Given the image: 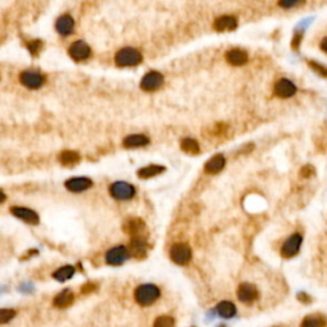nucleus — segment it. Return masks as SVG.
<instances>
[{
  "instance_id": "4c0bfd02",
  "label": "nucleus",
  "mask_w": 327,
  "mask_h": 327,
  "mask_svg": "<svg viewBox=\"0 0 327 327\" xmlns=\"http://www.w3.org/2000/svg\"><path fill=\"white\" fill-rule=\"evenodd\" d=\"M321 49H322V51L327 53V37H325L324 40L321 41Z\"/></svg>"
},
{
  "instance_id": "9d476101",
  "label": "nucleus",
  "mask_w": 327,
  "mask_h": 327,
  "mask_svg": "<svg viewBox=\"0 0 327 327\" xmlns=\"http://www.w3.org/2000/svg\"><path fill=\"white\" fill-rule=\"evenodd\" d=\"M237 295H238V299L241 302V303L251 304L253 303V302L257 301L258 290L257 287H256L253 284L243 283V284L238 287Z\"/></svg>"
},
{
  "instance_id": "a211bd4d",
  "label": "nucleus",
  "mask_w": 327,
  "mask_h": 327,
  "mask_svg": "<svg viewBox=\"0 0 327 327\" xmlns=\"http://www.w3.org/2000/svg\"><path fill=\"white\" fill-rule=\"evenodd\" d=\"M225 164H226V161H225L224 156L221 153H218V155L212 156L211 159L206 162L205 172L208 174H218L224 169Z\"/></svg>"
},
{
  "instance_id": "c85d7f7f",
  "label": "nucleus",
  "mask_w": 327,
  "mask_h": 327,
  "mask_svg": "<svg viewBox=\"0 0 327 327\" xmlns=\"http://www.w3.org/2000/svg\"><path fill=\"white\" fill-rule=\"evenodd\" d=\"M153 327H174V318L170 316H160L156 318Z\"/></svg>"
},
{
  "instance_id": "a19ab883",
  "label": "nucleus",
  "mask_w": 327,
  "mask_h": 327,
  "mask_svg": "<svg viewBox=\"0 0 327 327\" xmlns=\"http://www.w3.org/2000/svg\"><path fill=\"white\" fill-rule=\"evenodd\" d=\"M220 327H225V326H220Z\"/></svg>"
},
{
  "instance_id": "f8f14e48",
  "label": "nucleus",
  "mask_w": 327,
  "mask_h": 327,
  "mask_svg": "<svg viewBox=\"0 0 327 327\" xmlns=\"http://www.w3.org/2000/svg\"><path fill=\"white\" fill-rule=\"evenodd\" d=\"M123 228H124V232L131 235L132 238H141L146 228V224L142 218H132L124 222Z\"/></svg>"
},
{
  "instance_id": "9b49d317",
  "label": "nucleus",
  "mask_w": 327,
  "mask_h": 327,
  "mask_svg": "<svg viewBox=\"0 0 327 327\" xmlns=\"http://www.w3.org/2000/svg\"><path fill=\"white\" fill-rule=\"evenodd\" d=\"M274 91L275 95L280 97V99H289V97H291L297 92V87H295V85L291 81L283 78V80H279L278 82L275 83Z\"/></svg>"
},
{
  "instance_id": "393cba45",
  "label": "nucleus",
  "mask_w": 327,
  "mask_h": 327,
  "mask_svg": "<svg viewBox=\"0 0 327 327\" xmlns=\"http://www.w3.org/2000/svg\"><path fill=\"white\" fill-rule=\"evenodd\" d=\"M327 324L326 318L321 314H311L304 318L301 327H325Z\"/></svg>"
},
{
  "instance_id": "f3484780",
  "label": "nucleus",
  "mask_w": 327,
  "mask_h": 327,
  "mask_svg": "<svg viewBox=\"0 0 327 327\" xmlns=\"http://www.w3.org/2000/svg\"><path fill=\"white\" fill-rule=\"evenodd\" d=\"M226 60L229 64L235 66L244 65L248 62V55L244 50L240 49H232L226 53Z\"/></svg>"
},
{
  "instance_id": "7c9ffc66",
  "label": "nucleus",
  "mask_w": 327,
  "mask_h": 327,
  "mask_svg": "<svg viewBox=\"0 0 327 327\" xmlns=\"http://www.w3.org/2000/svg\"><path fill=\"white\" fill-rule=\"evenodd\" d=\"M308 64H309V66H311L312 69H313L316 73H318L320 76L327 77V66L322 65V64L317 63V62H313V60H309Z\"/></svg>"
},
{
  "instance_id": "aec40b11",
  "label": "nucleus",
  "mask_w": 327,
  "mask_h": 327,
  "mask_svg": "<svg viewBox=\"0 0 327 327\" xmlns=\"http://www.w3.org/2000/svg\"><path fill=\"white\" fill-rule=\"evenodd\" d=\"M123 143L127 149H138V147L149 145L150 138L145 134H131V136L124 138Z\"/></svg>"
},
{
  "instance_id": "dca6fc26",
  "label": "nucleus",
  "mask_w": 327,
  "mask_h": 327,
  "mask_svg": "<svg viewBox=\"0 0 327 327\" xmlns=\"http://www.w3.org/2000/svg\"><path fill=\"white\" fill-rule=\"evenodd\" d=\"M56 31L60 33V35H70L74 30V20L69 14H64V16H60L58 20H56L55 23Z\"/></svg>"
},
{
  "instance_id": "0eeeda50",
  "label": "nucleus",
  "mask_w": 327,
  "mask_h": 327,
  "mask_svg": "<svg viewBox=\"0 0 327 327\" xmlns=\"http://www.w3.org/2000/svg\"><path fill=\"white\" fill-rule=\"evenodd\" d=\"M302 241H303V237L301 234H293L291 237L285 240V243L281 247V256L284 258H291L297 255L299 249H301Z\"/></svg>"
},
{
  "instance_id": "2f4dec72",
  "label": "nucleus",
  "mask_w": 327,
  "mask_h": 327,
  "mask_svg": "<svg viewBox=\"0 0 327 327\" xmlns=\"http://www.w3.org/2000/svg\"><path fill=\"white\" fill-rule=\"evenodd\" d=\"M316 173V170H314V168L312 165H304L303 168L301 169V175L303 176V178H309V176H312Z\"/></svg>"
},
{
  "instance_id": "412c9836",
  "label": "nucleus",
  "mask_w": 327,
  "mask_h": 327,
  "mask_svg": "<svg viewBox=\"0 0 327 327\" xmlns=\"http://www.w3.org/2000/svg\"><path fill=\"white\" fill-rule=\"evenodd\" d=\"M73 302H74V294H73L69 289H65V290L60 291L59 294L54 298V305H55L56 308H62V309H63V308L69 307Z\"/></svg>"
},
{
  "instance_id": "bb28decb",
  "label": "nucleus",
  "mask_w": 327,
  "mask_h": 327,
  "mask_svg": "<svg viewBox=\"0 0 327 327\" xmlns=\"http://www.w3.org/2000/svg\"><path fill=\"white\" fill-rule=\"evenodd\" d=\"M182 150L184 152H187V153H189V155H197V153H199V145L198 142L196 141V139H192V138H184L182 141Z\"/></svg>"
},
{
  "instance_id": "f03ea898",
  "label": "nucleus",
  "mask_w": 327,
  "mask_h": 327,
  "mask_svg": "<svg viewBox=\"0 0 327 327\" xmlns=\"http://www.w3.org/2000/svg\"><path fill=\"white\" fill-rule=\"evenodd\" d=\"M142 62V54L134 47H124L115 55V63L119 66H133Z\"/></svg>"
},
{
  "instance_id": "6e6552de",
  "label": "nucleus",
  "mask_w": 327,
  "mask_h": 327,
  "mask_svg": "<svg viewBox=\"0 0 327 327\" xmlns=\"http://www.w3.org/2000/svg\"><path fill=\"white\" fill-rule=\"evenodd\" d=\"M129 251L128 248L124 245H116V247L111 248L105 256L106 262L111 266H119V264L124 263L129 258Z\"/></svg>"
},
{
  "instance_id": "72a5a7b5",
  "label": "nucleus",
  "mask_w": 327,
  "mask_h": 327,
  "mask_svg": "<svg viewBox=\"0 0 327 327\" xmlns=\"http://www.w3.org/2000/svg\"><path fill=\"white\" fill-rule=\"evenodd\" d=\"M297 298H298V301L302 302V303H304V304H309L312 302V298L309 297L307 293H303V291H302V293H299Z\"/></svg>"
},
{
  "instance_id": "473e14b6",
  "label": "nucleus",
  "mask_w": 327,
  "mask_h": 327,
  "mask_svg": "<svg viewBox=\"0 0 327 327\" xmlns=\"http://www.w3.org/2000/svg\"><path fill=\"white\" fill-rule=\"evenodd\" d=\"M226 128H228V127L225 126V124H222V123H218V124H216V126L214 127V131H212V133H214L215 136H220V134L226 132Z\"/></svg>"
},
{
  "instance_id": "f704fd0d",
  "label": "nucleus",
  "mask_w": 327,
  "mask_h": 327,
  "mask_svg": "<svg viewBox=\"0 0 327 327\" xmlns=\"http://www.w3.org/2000/svg\"><path fill=\"white\" fill-rule=\"evenodd\" d=\"M96 284H93V283H87V284H85L82 286V293H91V291H93L96 289Z\"/></svg>"
},
{
  "instance_id": "ddd939ff",
  "label": "nucleus",
  "mask_w": 327,
  "mask_h": 327,
  "mask_svg": "<svg viewBox=\"0 0 327 327\" xmlns=\"http://www.w3.org/2000/svg\"><path fill=\"white\" fill-rule=\"evenodd\" d=\"M10 212H12L16 218L23 220V221L27 222V224L31 225L39 224V215H37L33 210H31V208L13 206V207H10Z\"/></svg>"
},
{
  "instance_id": "c756f323",
  "label": "nucleus",
  "mask_w": 327,
  "mask_h": 327,
  "mask_svg": "<svg viewBox=\"0 0 327 327\" xmlns=\"http://www.w3.org/2000/svg\"><path fill=\"white\" fill-rule=\"evenodd\" d=\"M43 46H44L43 41L40 40H32L30 41V43H27V49L30 50V53L33 54V55H36V54L40 53Z\"/></svg>"
},
{
  "instance_id": "1a4fd4ad",
  "label": "nucleus",
  "mask_w": 327,
  "mask_h": 327,
  "mask_svg": "<svg viewBox=\"0 0 327 327\" xmlns=\"http://www.w3.org/2000/svg\"><path fill=\"white\" fill-rule=\"evenodd\" d=\"M69 55L76 62H83L91 56V47L82 40L74 41L69 47Z\"/></svg>"
},
{
  "instance_id": "7ed1b4c3",
  "label": "nucleus",
  "mask_w": 327,
  "mask_h": 327,
  "mask_svg": "<svg viewBox=\"0 0 327 327\" xmlns=\"http://www.w3.org/2000/svg\"><path fill=\"white\" fill-rule=\"evenodd\" d=\"M110 195L118 201H128L136 196V188L134 185L127 182H115L110 185Z\"/></svg>"
},
{
  "instance_id": "58836bf2",
  "label": "nucleus",
  "mask_w": 327,
  "mask_h": 327,
  "mask_svg": "<svg viewBox=\"0 0 327 327\" xmlns=\"http://www.w3.org/2000/svg\"><path fill=\"white\" fill-rule=\"evenodd\" d=\"M5 201V195H4L3 192L0 191V203H1V202H4Z\"/></svg>"
},
{
  "instance_id": "6ab92c4d",
  "label": "nucleus",
  "mask_w": 327,
  "mask_h": 327,
  "mask_svg": "<svg viewBox=\"0 0 327 327\" xmlns=\"http://www.w3.org/2000/svg\"><path fill=\"white\" fill-rule=\"evenodd\" d=\"M128 251L131 255L137 258L145 257L146 253H147V243H146L145 238H142V237L141 238H132Z\"/></svg>"
},
{
  "instance_id": "b1692460",
  "label": "nucleus",
  "mask_w": 327,
  "mask_h": 327,
  "mask_svg": "<svg viewBox=\"0 0 327 327\" xmlns=\"http://www.w3.org/2000/svg\"><path fill=\"white\" fill-rule=\"evenodd\" d=\"M60 162L63 164V165L66 166H73L78 164L81 160V156L78 152L76 151H70V150H66V151H63L60 153L59 156Z\"/></svg>"
},
{
  "instance_id": "a878e982",
  "label": "nucleus",
  "mask_w": 327,
  "mask_h": 327,
  "mask_svg": "<svg viewBox=\"0 0 327 327\" xmlns=\"http://www.w3.org/2000/svg\"><path fill=\"white\" fill-rule=\"evenodd\" d=\"M74 272H76L74 267L68 264V266H63V267H60L59 270H56V271L53 274V278L55 279V280L60 281V283H64V281L72 279Z\"/></svg>"
},
{
  "instance_id": "4be33fe9",
  "label": "nucleus",
  "mask_w": 327,
  "mask_h": 327,
  "mask_svg": "<svg viewBox=\"0 0 327 327\" xmlns=\"http://www.w3.org/2000/svg\"><path fill=\"white\" fill-rule=\"evenodd\" d=\"M216 312L222 318H233L237 314V307L233 302L222 301L218 304Z\"/></svg>"
},
{
  "instance_id": "f257e3e1",
  "label": "nucleus",
  "mask_w": 327,
  "mask_h": 327,
  "mask_svg": "<svg viewBox=\"0 0 327 327\" xmlns=\"http://www.w3.org/2000/svg\"><path fill=\"white\" fill-rule=\"evenodd\" d=\"M161 291L156 285L143 284L139 285L134 290V299L141 305H151L160 298Z\"/></svg>"
},
{
  "instance_id": "c9c22d12",
  "label": "nucleus",
  "mask_w": 327,
  "mask_h": 327,
  "mask_svg": "<svg viewBox=\"0 0 327 327\" xmlns=\"http://www.w3.org/2000/svg\"><path fill=\"white\" fill-rule=\"evenodd\" d=\"M298 1H280L279 3V5L283 8H291V7H295V5H298Z\"/></svg>"
},
{
  "instance_id": "cd10ccee",
  "label": "nucleus",
  "mask_w": 327,
  "mask_h": 327,
  "mask_svg": "<svg viewBox=\"0 0 327 327\" xmlns=\"http://www.w3.org/2000/svg\"><path fill=\"white\" fill-rule=\"evenodd\" d=\"M16 317V311L10 308H3L0 309V324H8Z\"/></svg>"
},
{
  "instance_id": "2eb2a0df",
  "label": "nucleus",
  "mask_w": 327,
  "mask_h": 327,
  "mask_svg": "<svg viewBox=\"0 0 327 327\" xmlns=\"http://www.w3.org/2000/svg\"><path fill=\"white\" fill-rule=\"evenodd\" d=\"M238 26V21L233 16H221L214 23V28L218 32H230L234 31Z\"/></svg>"
},
{
  "instance_id": "4468645a",
  "label": "nucleus",
  "mask_w": 327,
  "mask_h": 327,
  "mask_svg": "<svg viewBox=\"0 0 327 327\" xmlns=\"http://www.w3.org/2000/svg\"><path fill=\"white\" fill-rule=\"evenodd\" d=\"M92 180L86 176H78V178H70L65 182V188L73 193L85 192L92 187Z\"/></svg>"
},
{
  "instance_id": "20e7f679",
  "label": "nucleus",
  "mask_w": 327,
  "mask_h": 327,
  "mask_svg": "<svg viewBox=\"0 0 327 327\" xmlns=\"http://www.w3.org/2000/svg\"><path fill=\"white\" fill-rule=\"evenodd\" d=\"M170 258L176 264H187L192 258V249L185 243H176L170 248Z\"/></svg>"
},
{
  "instance_id": "e433bc0d",
  "label": "nucleus",
  "mask_w": 327,
  "mask_h": 327,
  "mask_svg": "<svg viewBox=\"0 0 327 327\" xmlns=\"http://www.w3.org/2000/svg\"><path fill=\"white\" fill-rule=\"evenodd\" d=\"M301 39H302L301 33H298V35H295L294 40H293V44H291V46H293V49H298V47H299V44H301Z\"/></svg>"
},
{
  "instance_id": "39448f33",
  "label": "nucleus",
  "mask_w": 327,
  "mask_h": 327,
  "mask_svg": "<svg viewBox=\"0 0 327 327\" xmlns=\"http://www.w3.org/2000/svg\"><path fill=\"white\" fill-rule=\"evenodd\" d=\"M20 81L27 88L37 89L45 83V77L36 70H24V72L21 73Z\"/></svg>"
},
{
  "instance_id": "ea45409f",
  "label": "nucleus",
  "mask_w": 327,
  "mask_h": 327,
  "mask_svg": "<svg viewBox=\"0 0 327 327\" xmlns=\"http://www.w3.org/2000/svg\"><path fill=\"white\" fill-rule=\"evenodd\" d=\"M4 291H5V287H0V294H1V293H4Z\"/></svg>"
},
{
  "instance_id": "423d86ee",
  "label": "nucleus",
  "mask_w": 327,
  "mask_h": 327,
  "mask_svg": "<svg viewBox=\"0 0 327 327\" xmlns=\"http://www.w3.org/2000/svg\"><path fill=\"white\" fill-rule=\"evenodd\" d=\"M162 85H164V76L161 73L155 72V70L145 74L142 81H141V88L143 91H147V92H152V91L161 88Z\"/></svg>"
},
{
  "instance_id": "5701e85b",
  "label": "nucleus",
  "mask_w": 327,
  "mask_h": 327,
  "mask_svg": "<svg viewBox=\"0 0 327 327\" xmlns=\"http://www.w3.org/2000/svg\"><path fill=\"white\" fill-rule=\"evenodd\" d=\"M165 172V168L161 165H149L145 166V168L139 169L138 170V176L142 179H149V178H153V176L159 175L161 173Z\"/></svg>"
}]
</instances>
